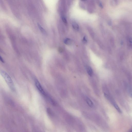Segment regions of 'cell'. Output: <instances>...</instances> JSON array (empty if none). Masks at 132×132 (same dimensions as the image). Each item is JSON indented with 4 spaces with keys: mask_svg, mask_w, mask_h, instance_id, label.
<instances>
[{
    "mask_svg": "<svg viewBox=\"0 0 132 132\" xmlns=\"http://www.w3.org/2000/svg\"><path fill=\"white\" fill-rule=\"evenodd\" d=\"M1 74L8 85L12 91L15 90V88L13 82L9 75L5 72L3 70L1 72Z\"/></svg>",
    "mask_w": 132,
    "mask_h": 132,
    "instance_id": "cell-1",
    "label": "cell"
},
{
    "mask_svg": "<svg viewBox=\"0 0 132 132\" xmlns=\"http://www.w3.org/2000/svg\"><path fill=\"white\" fill-rule=\"evenodd\" d=\"M35 84L37 88L40 92L43 95L45 96L46 93L40 82L37 79L35 80Z\"/></svg>",
    "mask_w": 132,
    "mask_h": 132,
    "instance_id": "cell-2",
    "label": "cell"
},
{
    "mask_svg": "<svg viewBox=\"0 0 132 132\" xmlns=\"http://www.w3.org/2000/svg\"><path fill=\"white\" fill-rule=\"evenodd\" d=\"M86 101L87 104L90 107H93V104L90 98L87 97L86 99Z\"/></svg>",
    "mask_w": 132,
    "mask_h": 132,
    "instance_id": "cell-3",
    "label": "cell"
},
{
    "mask_svg": "<svg viewBox=\"0 0 132 132\" xmlns=\"http://www.w3.org/2000/svg\"><path fill=\"white\" fill-rule=\"evenodd\" d=\"M87 70L88 74L90 76H92L93 74V71L92 69L90 67H88Z\"/></svg>",
    "mask_w": 132,
    "mask_h": 132,
    "instance_id": "cell-4",
    "label": "cell"
},
{
    "mask_svg": "<svg viewBox=\"0 0 132 132\" xmlns=\"http://www.w3.org/2000/svg\"><path fill=\"white\" fill-rule=\"evenodd\" d=\"M65 44L67 45H70L72 43L71 40L69 39H65L64 41Z\"/></svg>",
    "mask_w": 132,
    "mask_h": 132,
    "instance_id": "cell-5",
    "label": "cell"
},
{
    "mask_svg": "<svg viewBox=\"0 0 132 132\" xmlns=\"http://www.w3.org/2000/svg\"><path fill=\"white\" fill-rule=\"evenodd\" d=\"M73 28L75 30H78L79 29V26L76 23H74L72 24Z\"/></svg>",
    "mask_w": 132,
    "mask_h": 132,
    "instance_id": "cell-6",
    "label": "cell"
},
{
    "mask_svg": "<svg viewBox=\"0 0 132 132\" xmlns=\"http://www.w3.org/2000/svg\"><path fill=\"white\" fill-rule=\"evenodd\" d=\"M38 26L40 30L42 32L44 33H45L46 31L45 29L41 26V25L39 23L38 24Z\"/></svg>",
    "mask_w": 132,
    "mask_h": 132,
    "instance_id": "cell-7",
    "label": "cell"
},
{
    "mask_svg": "<svg viewBox=\"0 0 132 132\" xmlns=\"http://www.w3.org/2000/svg\"><path fill=\"white\" fill-rule=\"evenodd\" d=\"M128 39L130 45L132 48V38L131 37H130Z\"/></svg>",
    "mask_w": 132,
    "mask_h": 132,
    "instance_id": "cell-8",
    "label": "cell"
},
{
    "mask_svg": "<svg viewBox=\"0 0 132 132\" xmlns=\"http://www.w3.org/2000/svg\"><path fill=\"white\" fill-rule=\"evenodd\" d=\"M62 20L63 21V22L64 23H67V20H66L65 18L63 16H62Z\"/></svg>",
    "mask_w": 132,
    "mask_h": 132,
    "instance_id": "cell-9",
    "label": "cell"
},
{
    "mask_svg": "<svg viewBox=\"0 0 132 132\" xmlns=\"http://www.w3.org/2000/svg\"><path fill=\"white\" fill-rule=\"evenodd\" d=\"M129 93L130 95L132 98V89H130L129 90Z\"/></svg>",
    "mask_w": 132,
    "mask_h": 132,
    "instance_id": "cell-10",
    "label": "cell"
},
{
    "mask_svg": "<svg viewBox=\"0 0 132 132\" xmlns=\"http://www.w3.org/2000/svg\"><path fill=\"white\" fill-rule=\"evenodd\" d=\"M83 41L85 43H86V42H87V41L86 39V38L85 37H84V38Z\"/></svg>",
    "mask_w": 132,
    "mask_h": 132,
    "instance_id": "cell-11",
    "label": "cell"
},
{
    "mask_svg": "<svg viewBox=\"0 0 132 132\" xmlns=\"http://www.w3.org/2000/svg\"><path fill=\"white\" fill-rule=\"evenodd\" d=\"M0 59H1V61L2 62H3V63L4 62V59L1 56V57H0Z\"/></svg>",
    "mask_w": 132,
    "mask_h": 132,
    "instance_id": "cell-12",
    "label": "cell"
},
{
    "mask_svg": "<svg viewBox=\"0 0 132 132\" xmlns=\"http://www.w3.org/2000/svg\"><path fill=\"white\" fill-rule=\"evenodd\" d=\"M99 5H100V6L102 8H103V6L102 4L101 3H100V4H99Z\"/></svg>",
    "mask_w": 132,
    "mask_h": 132,
    "instance_id": "cell-13",
    "label": "cell"
},
{
    "mask_svg": "<svg viewBox=\"0 0 132 132\" xmlns=\"http://www.w3.org/2000/svg\"><path fill=\"white\" fill-rule=\"evenodd\" d=\"M128 132H132V127L128 131Z\"/></svg>",
    "mask_w": 132,
    "mask_h": 132,
    "instance_id": "cell-14",
    "label": "cell"
}]
</instances>
